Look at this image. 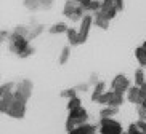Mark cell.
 <instances>
[{"label": "cell", "mask_w": 146, "mask_h": 134, "mask_svg": "<svg viewBox=\"0 0 146 134\" xmlns=\"http://www.w3.org/2000/svg\"><path fill=\"white\" fill-rule=\"evenodd\" d=\"M88 112H87L84 107L77 109V110H74V112H68V118H66V131H72L79 126H84L88 123Z\"/></svg>", "instance_id": "6da1fadb"}, {"label": "cell", "mask_w": 146, "mask_h": 134, "mask_svg": "<svg viewBox=\"0 0 146 134\" xmlns=\"http://www.w3.org/2000/svg\"><path fill=\"white\" fill-rule=\"evenodd\" d=\"M32 82L31 80H21V82L16 83V88H15V99L19 101V102H24L27 104V101L31 99V94H32Z\"/></svg>", "instance_id": "7a4b0ae2"}, {"label": "cell", "mask_w": 146, "mask_h": 134, "mask_svg": "<svg viewBox=\"0 0 146 134\" xmlns=\"http://www.w3.org/2000/svg\"><path fill=\"white\" fill-rule=\"evenodd\" d=\"M100 134H125L122 129V125L112 118H101L98 123Z\"/></svg>", "instance_id": "3957f363"}, {"label": "cell", "mask_w": 146, "mask_h": 134, "mask_svg": "<svg viewBox=\"0 0 146 134\" xmlns=\"http://www.w3.org/2000/svg\"><path fill=\"white\" fill-rule=\"evenodd\" d=\"M29 46L31 45H29V40L27 39L15 34V32H11V37H10V40H8V48H10L11 53H15L16 56H19V54H21L24 50H27Z\"/></svg>", "instance_id": "277c9868"}, {"label": "cell", "mask_w": 146, "mask_h": 134, "mask_svg": "<svg viewBox=\"0 0 146 134\" xmlns=\"http://www.w3.org/2000/svg\"><path fill=\"white\" fill-rule=\"evenodd\" d=\"M130 86H132V85H130V80L125 77L124 74L116 75L111 82V90L116 91V93H120V94H125V93L130 90Z\"/></svg>", "instance_id": "5b68a950"}, {"label": "cell", "mask_w": 146, "mask_h": 134, "mask_svg": "<svg viewBox=\"0 0 146 134\" xmlns=\"http://www.w3.org/2000/svg\"><path fill=\"white\" fill-rule=\"evenodd\" d=\"M93 14L87 13L84 16V19L80 21V29H79V45L85 43L87 39H88V32H90V27L93 26Z\"/></svg>", "instance_id": "8992f818"}, {"label": "cell", "mask_w": 146, "mask_h": 134, "mask_svg": "<svg viewBox=\"0 0 146 134\" xmlns=\"http://www.w3.org/2000/svg\"><path fill=\"white\" fill-rule=\"evenodd\" d=\"M55 3V0H23V5L31 11H43L50 10Z\"/></svg>", "instance_id": "52a82bcc"}, {"label": "cell", "mask_w": 146, "mask_h": 134, "mask_svg": "<svg viewBox=\"0 0 146 134\" xmlns=\"http://www.w3.org/2000/svg\"><path fill=\"white\" fill-rule=\"evenodd\" d=\"M7 115L11 117V118H15V120H23L24 115H26V104L15 99V102L11 104V107H10V110H8Z\"/></svg>", "instance_id": "ba28073f"}, {"label": "cell", "mask_w": 146, "mask_h": 134, "mask_svg": "<svg viewBox=\"0 0 146 134\" xmlns=\"http://www.w3.org/2000/svg\"><path fill=\"white\" fill-rule=\"evenodd\" d=\"M100 11H101L109 21H111L112 18H116V14L119 13L114 0H103V5H101V10H100Z\"/></svg>", "instance_id": "9c48e42d"}, {"label": "cell", "mask_w": 146, "mask_h": 134, "mask_svg": "<svg viewBox=\"0 0 146 134\" xmlns=\"http://www.w3.org/2000/svg\"><path fill=\"white\" fill-rule=\"evenodd\" d=\"M127 101L130 104H135V105L141 104V88L137 86V85L130 86V90L127 91Z\"/></svg>", "instance_id": "30bf717a"}, {"label": "cell", "mask_w": 146, "mask_h": 134, "mask_svg": "<svg viewBox=\"0 0 146 134\" xmlns=\"http://www.w3.org/2000/svg\"><path fill=\"white\" fill-rule=\"evenodd\" d=\"M125 134H146V121L138 120L129 126V129L125 131Z\"/></svg>", "instance_id": "8fae6325"}, {"label": "cell", "mask_w": 146, "mask_h": 134, "mask_svg": "<svg viewBox=\"0 0 146 134\" xmlns=\"http://www.w3.org/2000/svg\"><path fill=\"white\" fill-rule=\"evenodd\" d=\"M93 22H95L96 27H100V29H103V30L109 29V19H108L101 11H98V13L93 14Z\"/></svg>", "instance_id": "7c38bea8"}, {"label": "cell", "mask_w": 146, "mask_h": 134, "mask_svg": "<svg viewBox=\"0 0 146 134\" xmlns=\"http://www.w3.org/2000/svg\"><path fill=\"white\" fill-rule=\"evenodd\" d=\"M79 7H80V5H79L77 0H66L64 8H63V14H64L66 18H69V19H71V16L76 13V10H77Z\"/></svg>", "instance_id": "4fadbf2b"}, {"label": "cell", "mask_w": 146, "mask_h": 134, "mask_svg": "<svg viewBox=\"0 0 146 134\" xmlns=\"http://www.w3.org/2000/svg\"><path fill=\"white\" fill-rule=\"evenodd\" d=\"M96 131H98V128H96L95 125L87 123V125H84V126H79V128H76V129L69 131L68 134H96Z\"/></svg>", "instance_id": "5bb4252c"}, {"label": "cell", "mask_w": 146, "mask_h": 134, "mask_svg": "<svg viewBox=\"0 0 146 134\" xmlns=\"http://www.w3.org/2000/svg\"><path fill=\"white\" fill-rule=\"evenodd\" d=\"M106 93V83L104 82H98V85L93 88V91H92V102H98L100 97Z\"/></svg>", "instance_id": "9a60e30c"}, {"label": "cell", "mask_w": 146, "mask_h": 134, "mask_svg": "<svg viewBox=\"0 0 146 134\" xmlns=\"http://www.w3.org/2000/svg\"><path fill=\"white\" fill-rule=\"evenodd\" d=\"M29 32H27V40H34V39H37L40 34L43 32V26L42 24H35V22H32V24H29Z\"/></svg>", "instance_id": "2e32d148"}, {"label": "cell", "mask_w": 146, "mask_h": 134, "mask_svg": "<svg viewBox=\"0 0 146 134\" xmlns=\"http://www.w3.org/2000/svg\"><path fill=\"white\" fill-rule=\"evenodd\" d=\"M119 113L117 107H103L100 110V118H112Z\"/></svg>", "instance_id": "e0dca14e"}, {"label": "cell", "mask_w": 146, "mask_h": 134, "mask_svg": "<svg viewBox=\"0 0 146 134\" xmlns=\"http://www.w3.org/2000/svg\"><path fill=\"white\" fill-rule=\"evenodd\" d=\"M112 91V90H111ZM124 94H120V93H116V91H112V99H111V102H109V105L108 107H117L119 109L120 105L124 104Z\"/></svg>", "instance_id": "ac0fdd59"}, {"label": "cell", "mask_w": 146, "mask_h": 134, "mask_svg": "<svg viewBox=\"0 0 146 134\" xmlns=\"http://www.w3.org/2000/svg\"><path fill=\"white\" fill-rule=\"evenodd\" d=\"M68 30H69V27H68V24H66V22H56V24H53V26L48 29V32H50V34H53V35H56V34L68 32Z\"/></svg>", "instance_id": "d6986e66"}, {"label": "cell", "mask_w": 146, "mask_h": 134, "mask_svg": "<svg viewBox=\"0 0 146 134\" xmlns=\"http://www.w3.org/2000/svg\"><path fill=\"white\" fill-rule=\"evenodd\" d=\"M135 58H137L138 64L141 65V67H146V50L143 46H138L135 50Z\"/></svg>", "instance_id": "ffe728a7"}, {"label": "cell", "mask_w": 146, "mask_h": 134, "mask_svg": "<svg viewBox=\"0 0 146 134\" xmlns=\"http://www.w3.org/2000/svg\"><path fill=\"white\" fill-rule=\"evenodd\" d=\"M66 37H68V42L72 45V46H77L79 45V30L69 29L68 32H66Z\"/></svg>", "instance_id": "44dd1931"}, {"label": "cell", "mask_w": 146, "mask_h": 134, "mask_svg": "<svg viewBox=\"0 0 146 134\" xmlns=\"http://www.w3.org/2000/svg\"><path fill=\"white\" fill-rule=\"evenodd\" d=\"M68 112H74V110H77V109H80L82 107V101H80V97H74V99H69L68 101Z\"/></svg>", "instance_id": "7402d4cb"}, {"label": "cell", "mask_w": 146, "mask_h": 134, "mask_svg": "<svg viewBox=\"0 0 146 134\" xmlns=\"http://www.w3.org/2000/svg\"><path fill=\"white\" fill-rule=\"evenodd\" d=\"M69 56H71V48H69V46H64L63 50H61L60 58H58V64H60V65H64L66 62L69 61Z\"/></svg>", "instance_id": "603a6c76"}, {"label": "cell", "mask_w": 146, "mask_h": 134, "mask_svg": "<svg viewBox=\"0 0 146 134\" xmlns=\"http://www.w3.org/2000/svg\"><path fill=\"white\" fill-rule=\"evenodd\" d=\"M145 83H146V80H145V70H143V69H137V70H135V85L141 88Z\"/></svg>", "instance_id": "cb8c5ba5"}, {"label": "cell", "mask_w": 146, "mask_h": 134, "mask_svg": "<svg viewBox=\"0 0 146 134\" xmlns=\"http://www.w3.org/2000/svg\"><path fill=\"white\" fill-rule=\"evenodd\" d=\"M61 97H64V99H74V97H77V90H76V88H66V90H63L61 91Z\"/></svg>", "instance_id": "d4e9b609"}, {"label": "cell", "mask_w": 146, "mask_h": 134, "mask_svg": "<svg viewBox=\"0 0 146 134\" xmlns=\"http://www.w3.org/2000/svg\"><path fill=\"white\" fill-rule=\"evenodd\" d=\"M101 5H103V2H100V0H93V2H92L90 5H88V7H87V13L90 14V13H98L100 10H101Z\"/></svg>", "instance_id": "484cf974"}, {"label": "cell", "mask_w": 146, "mask_h": 134, "mask_svg": "<svg viewBox=\"0 0 146 134\" xmlns=\"http://www.w3.org/2000/svg\"><path fill=\"white\" fill-rule=\"evenodd\" d=\"M111 99H112V91H106L101 97H100V101H98V104H101V105H109V102H111Z\"/></svg>", "instance_id": "4316f807"}, {"label": "cell", "mask_w": 146, "mask_h": 134, "mask_svg": "<svg viewBox=\"0 0 146 134\" xmlns=\"http://www.w3.org/2000/svg\"><path fill=\"white\" fill-rule=\"evenodd\" d=\"M137 113H138V120L146 121V107H143V105H137Z\"/></svg>", "instance_id": "83f0119b"}, {"label": "cell", "mask_w": 146, "mask_h": 134, "mask_svg": "<svg viewBox=\"0 0 146 134\" xmlns=\"http://www.w3.org/2000/svg\"><path fill=\"white\" fill-rule=\"evenodd\" d=\"M34 53H35V50H34L32 46H29L27 50H24V51H23V53H21V54H19L18 58H21V59H24V58H29V56H32Z\"/></svg>", "instance_id": "f1b7e54d"}, {"label": "cell", "mask_w": 146, "mask_h": 134, "mask_svg": "<svg viewBox=\"0 0 146 134\" xmlns=\"http://www.w3.org/2000/svg\"><path fill=\"white\" fill-rule=\"evenodd\" d=\"M88 85H90V86H96V85H98V75L96 74H92L90 75V78H88Z\"/></svg>", "instance_id": "f546056e"}, {"label": "cell", "mask_w": 146, "mask_h": 134, "mask_svg": "<svg viewBox=\"0 0 146 134\" xmlns=\"http://www.w3.org/2000/svg\"><path fill=\"white\" fill-rule=\"evenodd\" d=\"M140 105L146 107V83L141 86V104H140Z\"/></svg>", "instance_id": "4dcf8cb0"}, {"label": "cell", "mask_w": 146, "mask_h": 134, "mask_svg": "<svg viewBox=\"0 0 146 134\" xmlns=\"http://www.w3.org/2000/svg\"><path fill=\"white\" fill-rule=\"evenodd\" d=\"M76 90H77V93H80V91H87L88 88H90V85H88V82L87 83H80V85H77V86H74Z\"/></svg>", "instance_id": "1f68e13d"}, {"label": "cell", "mask_w": 146, "mask_h": 134, "mask_svg": "<svg viewBox=\"0 0 146 134\" xmlns=\"http://www.w3.org/2000/svg\"><path fill=\"white\" fill-rule=\"evenodd\" d=\"M0 34H2V43H5V40H10V37H11V34H8V32H7L5 29L2 30Z\"/></svg>", "instance_id": "d6a6232c"}, {"label": "cell", "mask_w": 146, "mask_h": 134, "mask_svg": "<svg viewBox=\"0 0 146 134\" xmlns=\"http://www.w3.org/2000/svg\"><path fill=\"white\" fill-rule=\"evenodd\" d=\"M114 2H116L117 11H122V10H124V0H114Z\"/></svg>", "instance_id": "836d02e7"}, {"label": "cell", "mask_w": 146, "mask_h": 134, "mask_svg": "<svg viewBox=\"0 0 146 134\" xmlns=\"http://www.w3.org/2000/svg\"><path fill=\"white\" fill-rule=\"evenodd\" d=\"M77 2H79V5H82V7H84V8H87V7H88L93 0H77Z\"/></svg>", "instance_id": "e575fe53"}, {"label": "cell", "mask_w": 146, "mask_h": 134, "mask_svg": "<svg viewBox=\"0 0 146 134\" xmlns=\"http://www.w3.org/2000/svg\"><path fill=\"white\" fill-rule=\"evenodd\" d=\"M141 46H143V48H145V50H146V42H143V45H141Z\"/></svg>", "instance_id": "d590c367"}]
</instances>
